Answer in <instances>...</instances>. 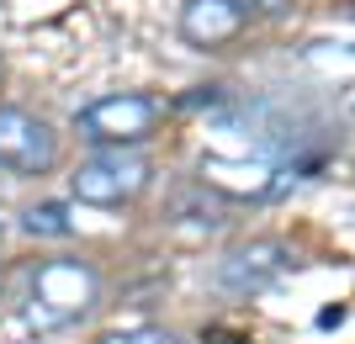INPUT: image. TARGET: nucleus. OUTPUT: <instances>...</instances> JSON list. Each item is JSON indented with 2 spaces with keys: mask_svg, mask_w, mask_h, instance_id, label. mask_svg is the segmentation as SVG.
<instances>
[{
  "mask_svg": "<svg viewBox=\"0 0 355 344\" xmlns=\"http://www.w3.org/2000/svg\"><path fill=\"white\" fill-rule=\"evenodd\" d=\"M239 6H244V11H254V16H270V21H276V16H292L297 0H239Z\"/></svg>",
  "mask_w": 355,
  "mask_h": 344,
  "instance_id": "obj_9",
  "label": "nucleus"
},
{
  "mask_svg": "<svg viewBox=\"0 0 355 344\" xmlns=\"http://www.w3.org/2000/svg\"><path fill=\"white\" fill-rule=\"evenodd\" d=\"M164 106L154 96H138V90H122V96H101L90 101L85 111H74V133L96 143V149H138L154 138Z\"/></svg>",
  "mask_w": 355,
  "mask_h": 344,
  "instance_id": "obj_2",
  "label": "nucleus"
},
{
  "mask_svg": "<svg viewBox=\"0 0 355 344\" xmlns=\"http://www.w3.org/2000/svg\"><path fill=\"white\" fill-rule=\"evenodd\" d=\"M96 344H175V334L159 323H128V329H106Z\"/></svg>",
  "mask_w": 355,
  "mask_h": 344,
  "instance_id": "obj_8",
  "label": "nucleus"
},
{
  "mask_svg": "<svg viewBox=\"0 0 355 344\" xmlns=\"http://www.w3.org/2000/svg\"><path fill=\"white\" fill-rule=\"evenodd\" d=\"M21 233H32V239H69L74 217L64 201H37V207L21 212Z\"/></svg>",
  "mask_w": 355,
  "mask_h": 344,
  "instance_id": "obj_7",
  "label": "nucleus"
},
{
  "mask_svg": "<svg viewBox=\"0 0 355 344\" xmlns=\"http://www.w3.org/2000/svg\"><path fill=\"white\" fill-rule=\"evenodd\" d=\"M59 165V127L27 106H0V170L48 175Z\"/></svg>",
  "mask_w": 355,
  "mask_h": 344,
  "instance_id": "obj_4",
  "label": "nucleus"
},
{
  "mask_svg": "<svg viewBox=\"0 0 355 344\" xmlns=\"http://www.w3.org/2000/svg\"><path fill=\"white\" fill-rule=\"evenodd\" d=\"M148 180H154V165L138 149H96L69 175V191L85 207H122V201H133L144 191Z\"/></svg>",
  "mask_w": 355,
  "mask_h": 344,
  "instance_id": "obj_3",
  "label": "nucleus"
},
{
  "mask_svg": "<svg viewBox=\"0 0 355 344\" xmlns=\"http://www.w3.org/2000/svg\"><path fill=\"white\" fill-rule=\"evenodd\" d=\"M250 11L239 6V0H186L180 6V37L196 48H223L234 43L239 32H244Z\"/></svg>",
  "mask_w": 355,
  "mask_h": 344,
  "instance_id": "obj_6",
  "label": "nucleus"
},
{
  "mask_svg": "<svg viewBox=\"0 0 355 344\" xmlns=\"http://www.w3.org/2000/svg\"><path fill=\"white\" fill-rule=\"evenodd\" d=\"M286 265H292V260H286V249L276 239H250V244L228 249V255L212 265V281H218L228 297H254V291H266Z\"/></svg>",
  "mask_w": 355,
  "mask_h": 344,
  "instance_id": "obj_5",
  "label": "nucleus"
},
{
  "mask_svg": "<svg viewBox=\"0 0 355 344\" xmlns=\"http://www.w3.org/2000/svg\"><path fill=\"white\" fill-rule=\"evenodd\" d=\"M101 297V275L85 260H48L32 270V291H27V318L37 329H64L74 318H85Z\"/></svg>",
  "mask_w": 355,
  "mask_h": 344,
  "instance_id": "obj_1",
  "label": "nucleus"
},
{
  "mask_svg": "<svg viewBox=\"0 0 355 344\" xmlns=\"http://www.w3.org/2000/svg\"><path fill=\"white\" fill-rule=\"evenodd\" d=\"M0 239H6V223H0Z\"/></svg>",
  "mask_w": 355,
  "mask_h": 344,
  "instance_id": "obj_10",
  "label": "nucleus"
}]
</instances>
